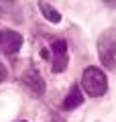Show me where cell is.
I'll use <instances>...</instances> for the list:
<instances>
[{
  "instance_id": "6da1fadb",
  "label": "cell",
  "mask_w": 116,
  "mask_h": 122,
  "mask_svg": "<svg viewBox=\"0 0 116 122\" xmlns=\"http://www.w3.org/2000/svg\"><path fill=\"white\" fill-rule=\"evenodd\" d=\"M82 86H84V92H86L90 98H100L106 94L108 90V77L100 67H86L82 73Z\"/></svg>"
},
{
  "instance_id": "7a4b0ae2",
  "label": "cell",
  "mask_w": 116,
  "mask_h": 122,
  "mask_svg": "<svg viewBox=\"0 0 116 122\" xmlns=\"http://www.w3.org/2000/svg\"><path fill=\"white\" fill-rule=\"evenodd\" d=\"M98 57L108 69H116V30L108 29L98 37Z\"/></svg>"
},
{
  "instance_id": "3957f363",
  "label": "cell",
  "mask_w": 116,
  "mask_h": 122,
  "mask_svg": "<svg viewBox=\"0 0 116 122\" xmlns=\"http://www.w3.org/2000/svg\"><path fill=\"white\" fill-rule=\"evenodd\" d=\"M69 55H67V43L65 41H55L51 45V71L53 73H63L67 69Z\"/></svg>"
},
{
  "instance_id": "277c9868",
  "label": "cell",
  "mask_w": 116,
  "mask_h": 122,
  "mask_svg": "<svg viewBox=\"0 0 116 122\" xmlns=\"http://www.w3.org/2000/svg\"><path fill=\"white\" fill-rule=\"evenodd\" d=\"M22 47V35L16 30H2L0 33V49L6 53V55H14L18 49Z\"/></svg>"
},
{
  "instance_id": "5b68a950",
  "label": "cell",
  "mask_w": 116,
  "mask_h": 122,
  "mask_svg": "<svg viewBox=\"0 0 116 122\" xmlns=\"http://www.w3.org/2000/svg\"><path fill=\"white\" fill-rule=\"evenodd\" d=\"M22 81H25L37 96H43L45 94V79H43V75L39 73L37 67H29V69L25 71V75H22Z\"/></svg>"
},
{
  "instance_id": "8992f818",
  "label": "cell",
  "mask_w": 116,
  "mask_h": 122,
  "mask_svg": "<svg viewBox=\"0 0 116 122\" xmlns=\"http://www.w3.org/2000/svg\"><path fill=\"white\" fill-rule=\"evenodd\" d=\"M82 104H84V94L79 90V86H71V90H69L67 98L63 102V108L65 110H75L77 106H82Z\"/></svg>"
},
{
  "instance_id": "52a82bcc",
  "label": "cell",
  "mask_w": 116,
  "mask_h": 122,
  "mask_svg": "<svg viewBox=\"0 0 116 122\" xmlns=\"http://www.w3.org/2000/svg\"><path fill=\"white\" fill-rule=\"evenodd\" d=\"M39 10L43 12V16L47 18L49 22H55V25H57V22H61V14H59V10L53 8L49 2H39Z\"/></svg>"
},
{
  "instance_id": "ba28073f",
  "label": "cell",
  "mask_w": 116,
  "mask_h": 122,
  "mask_svg": "<svg viewBox=\"0 0 116 122\" xmlns=\"http://www.w3.org/2000/svg\"><path fill=\"white\" fill-rule=\"evenodd\" d=\"M14 14H21L18 12V6L14 2H0V18H10L14 22H21Z\"/></svg>"
},
{
  "instance_id": "9c48e42d",
  "label": "cell",
  "mask_w": 116,
  "mask_h": 122,
  "mask_svg": "<svg viewBox=\"0 0 116 122\" xmlns=\"http://www.w3.org/2000/svg\"><path fill=\"white\" fill-rule=\"evenodd\" d=\"M6 77H8V69H6V65L2 63V61H0V83L4 81Z\"/></svg>"
},
{
  "instance_id": "30bf717a",
  "label": "cell",
  "mask_w": 116,
  "mask_h": 122,
  "mask_svg": "<svg viewBox=\"0 0 116 122\" xmlns=\"http://www.w3.org/2000/svg\"><path fill=\"white\" fill-rule=\"evenodd\" d=\"M22 122H26V120H22Z\"/></svg>"
}]
</instances>
